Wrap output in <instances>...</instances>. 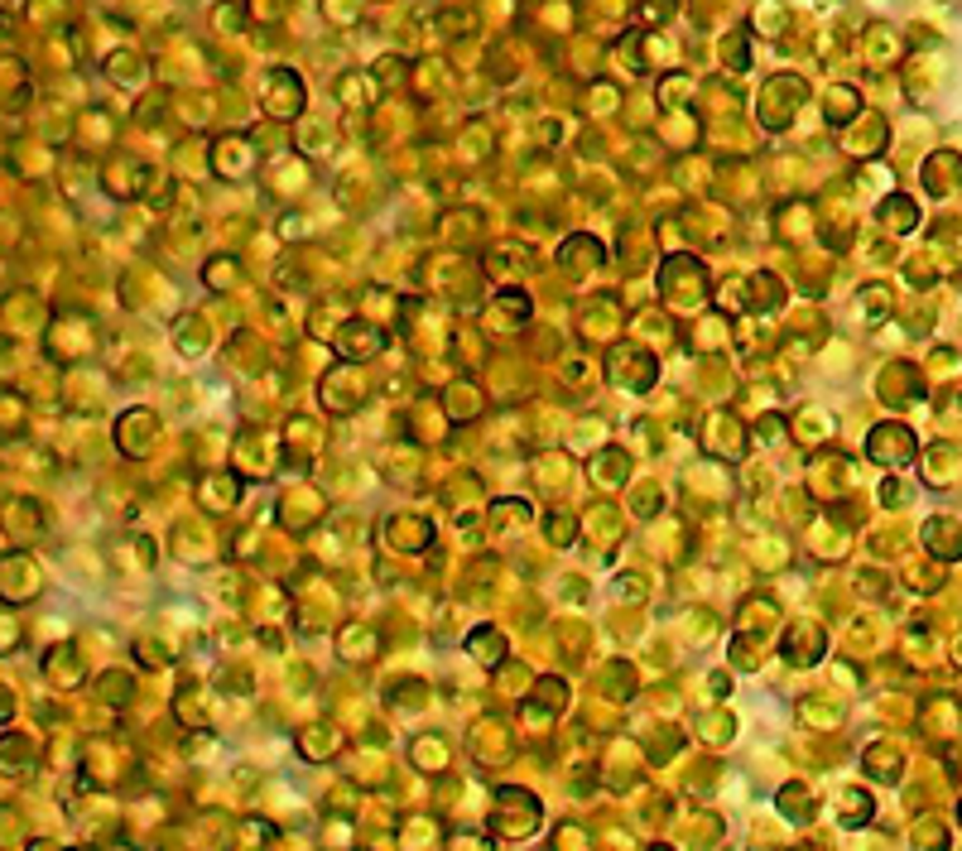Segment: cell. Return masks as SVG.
<instances>
[{"mask_svg": "<svg viewBox=\"0 0 962 851\" xmlns=\"http://www.w3.org/2000/svg\"><path fill=\"white\" fill-rule=\"evenodd\" d=\"M467 644H471V650H477V654H486V650H496V654H505V640H501L496 631H477V635H471Z\"/></svg>", "mask_w": 962, "mask_h": 851, "instance_id": "obj_3", "label": "cell"}, {"mask_svg": "<svg viewBox=\"0 0 962 851\" xmlns=\"http://www.w3.org/2000/svg\"><path fill=\"white\" fill-rule=\"evenodd\" d=\"M924 539H934V553L938 558H957L962 553V530L953 520H929L924 524Z\"/></svg>", "mask_w": 962, "mask_h": 851, "instance_id": "obj_2", "label": "cell"}, {"mask_svg": "<svg viewBox=\"0 0 962 851\" xmlns=\"http://www.w3.org/2000/svg\"><path fill=\"white\" fill-rule=\"evenodd\" d=\"M871 457L886 467H905L909 457H915V433L900 429V423H890V429H876L871 433Z\"/></svg>", "mask_w": 962, "mask_h": 851, "instance_id": "obj_1", "label": "cell"}]
</instances>
